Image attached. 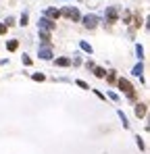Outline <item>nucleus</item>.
<instances>
[{
  "label": "nucleus",
  "mask_w": 150,
  "mask_h": 154,
  "mask_svg": "<svg viewBox=\"0 0 150 154\" xmlns=\"http://www.w3.org/2000/svg\"><path fill=\"white\" fill-rule=\"evenodd\" d=\"M34 79H36V81H44L46 77L42 75V73H34Z\"/></svg>",
  "instance_id": "a211bd4d"
},
{
  "label": "nucleus",
  "mask_w": 150,
  "mask_h": 154,
  "mask_svg": "<svg viewBox=\"0 0 150 154\" xmlns=\"http://www.w3.org/2000/svg\"><path fill=\"white\" fill-rule=\"evenodd\" d=\"M56 65L58 67H69L71 65V58H56Z\"/></svg>",
  "instance_id": "f8f14e48"
},
{
  "label": "nucleus",
  "mask_w": 150,
  "mask_h": 154,
  "mask_svg": "<svg viewBox=\"0 0 150 154\" xmlns=\"http://www.w3.org/2000/svg\"><path fill=\"white\" fill-rule=\"evenodd\" d=\"M117 85L121 87V92H125V96L129 98V100H136V90H134V85L127 81V79H117Z\"/></svg>",
  "instance_id": "f257e3e1"
},
{
  "label": "nucleus",
  "mask_w": 150,
  "mask_h": 154,
  "mask_svg": "<svg viewBox=\"0 0 150 154\" xmlns=\"http://www.w3.org/2000/svg\"><path fill=\"white\" fill-rule=\"evenodd\" d=\"M6 29H8V27H6L4 23H0V36H4V34H6Z\"/></svg>",
  "instance_id": "aec40b11"
},
{
  "label": "nucleus",
  "mask_w": 150,
  "mask_h": 154,
  "mask_svg": "<svg viewBox=\"0 0 150 154\" xmlns=\"http://www.w3.org/2000/svg\"><path fill=\"white\" fill-rule=\"evenodd\" d=\"M27 19H29L27 13H23V15H21V25H27Z\"/></svg>",
  "instance_id": "6ab92c4d"
},
{
  "label": "nucleus",
  "mask_w": 150,
  "mask_h": 154,
  "mask_svg": "<svg viewBox=\"0 0 150 154\" xmlns=\"http://www.w3.org/2000/svg\"><path fill=\"white\" fill-rule=\"evenodd\" d=\"M134 75H136V77H140V75H142V65H138V67L134 69Z\"/></svg>",
  "instance_id": "f3484780"
},
{
  "label": "nucleus",
  "mask_w": 150,
  "mask_h": 154,
  "mask_svg": "<svg viewBox=\"0 0 150 154\" xmlns=\"http://www.w3.org/2000/svg\"><path fill=\"white\" fill-rule=\"evenodd\" d=\"M23 63H25V65H31V58H29V56H25V54H23Z\"/></svg>",
  "instance_id": "412c9836"
},
{
  "label": "nucleus",
  "mask_w": 150,
  "mask_h": 154,
  "mask_svg": "<svg viewBox=\"0 0 150 154\" xmlns=\"http://www.w3.org/2000/svg\"><path fill=\"white\" fill-rule=\"evenodd\" d=\"M38 34H40V40H42L44 44H50V31H44V29H38Z\"/></svg>",
  "instance_id": "6e6552de"
},
{
  "label": "nucleus",
  "mask_w": 150,
  "mask_h": 154,
  "mask_svg": "<svg viewBox=\"0 0 150 154\" xmlns=\"http://www.w3.org/2000/svg\"><path fill=\"white\" fill-rule=\"evenodd\" d=\"M46 15H48L50 19H58V17H60V10H56V8H48Z\"/></svg>",
  "instance_id": "9d476101"
},
{
  "label": "nucleus",
  "mask_w": 150,
  "mask_h": 154,
  "mask_svg": "<svg viewBox=\"0 0 150 154\" xmlns=\"http://www.w3.org/2000/svg\"><path fill=\"white\" fill-rule=\"evenodd\" d=\"M77 85H79V87H84V90H90V85H88L86 81H81V79H77Z\"/></svg>",
  "instance_id": "dca6fc26"
},
{
  "label": "nucleus",
  "mask_w": 150,
  "mask_h": 154,
  "mask_svg": "<svg viewBox=\"0 0 150 154\" xmlns=\"http://www.w3.org/2000/svg\"><path fill=\"white\" fill-rule=\"evenodd\" d=\"M81 48H84L86 52H90V54H92V46H90V44H86V42H81Z\"/></svg>",
  "instance_id": "2eb2a0df"
},
{
  "label": "nucleus",
  "mask_w": 150,
  "mask_h": 154,
  "mask_svg": "<svg viewBox=\"0 0 150 154\" xmlns=\"http://www.w3.org/2000/svg\"><path fill=\"white\" fill-rule=\"evenodd\" d=\"M38 54H40L42 61H50V58H52V50H50V48H40Z\"/></svg>",
  "instance_id": "0eeeda50"
},
{
  "label": "nucleus",
  "mask_w": 150,
  "mask_h": 154,
  "mask_svg": "<svg viewBox=\"0 0 150 154\" xmlns=\"http://www.w3.org/2000/svg\"><path fill=\"white\" fill-rule=\"evenodd\" d=\"M60 15H65L67 19H71V21H79V10L77 8H73V6H67V8H63V13Z\"/></svg>",
  "instance_id": "7ed1b4c3"
},
{
  "label": "nucleus",
  "mask_w": 150,
  "mask_h": 154,
  "mask_svg": "<svg viewBox=\"0 0 150 154\" xmlns=\"http://www.w3.org/2000/svg\"><path fill=\"white\" fill-rule=\"evenodd\" d=\"M136 117H138V119L146 117V104H144V102H138V104H136Z\"/></svg>",
  "instance_id": "423d86ee"
},
{
  "label": "nucleus",
  "mask_w": 150,
  "mask_h": 154,
  "mask_svg": "<svg viewBox=\"0 0 150 154\" xmlns=\"http://www.w3.org/2000/svg\"><path fill=\"white\" fill-rule=\"evenodd\" d=\"M117 17H119V8L117 6H108L106 8V23H117Z\"/></svg>",
  "instance_id": "20e7f679"
},
{
  "label": "nucleus",
  "mask_w": 150,
  "mask_h": 154,
  "mask_svg": "<svg viewBox=\"0 0 150 154\" xmlns=\"http://www.w3.org/2000/svg\"><path fill=\"white\" fill-rule=\"evenodd\" d=\"M104 73H106V71H104L102 67H96V69H94V75L96 77H104Z\"/></svg>",
  "instance_id": "ddd939ff"
},
{
  "label": "nucleus",
  "mask_w": 150,
  "mask_h": 154,
  "mask_svg": "<svg viewBox=\"0 0 150 154\" xmlns=\"http://www.w3.org/2000/svg\"><path fill=\"white\" fill-rule=\"evenodd\" d=\"M6 48H8L10 52H15V50L19 48V42H17V40H8V42H6Z\"/></svg>",
  "instance_id": "1a4fd4ad"
},
{
  "label": "nucleus",
  "mask_w": 150,
  "mask_h": 154,
  "mask_svg": "<svg viewBox=\"0 0 150 154\" xmlns=\"http://www.w3.org/2000/svg\"><path fill=\"white\" fill-rule=\"evenodd\" d=\"M38 29H44V31H52V29H56V23L48 19V17H42L40 21H38Z\"/></svg>",
  "instance_id": "f03ea898"
},
{
  "label": "nucleus",
  "mask_w": 150,
  "mask_h": 154,
  "mask_svg": "<svg viewBox=\"0 0 150 154\" xmlns=\"http://www.w3.org/2000/svg\"><path fill=\"white\" fill-rule=\"evenodd\" d=\"M84 25H86L88 29H94V27L98 25V17H96V15H86V17H84Z\"/></svg>",
  "instance_id": "39448f33"
},
{
  "label": "nucleus",
  "mask_w": 150,
  "mask_h": 154,
  "mask_svg": "<svg viewBox=\"0 0 150 154\" xmlns=\"http://www.w3.org/2000/svg\"><path fill=\"white\" fill-rule=\"evenodd\" d=\"M104 77H106V81H108V83H117V75H115V71L104 73Z\"/></svg>",
  "instance_id": "9b49d317"
},
{
  "label": "nucleus",
  "mask_w": 150,
  "mask_h": 154,
  "mask_svg": "<svg viewBox=\"0 0 150 154\" xmlns=\"http://www.w3.org/2000/svg\"><path fill=\"white\" fill-rule=\"evenodd\" d=\"M129 19H131V13H129V10L123 13V23H129Z\"/></svg>",
  "instance_id": "4468645a"
}]
</instances>
